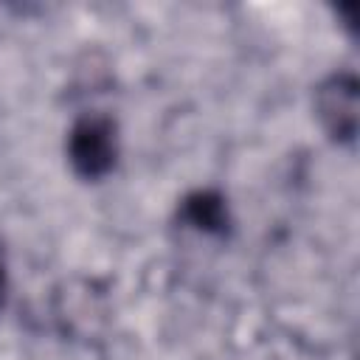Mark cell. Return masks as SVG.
<instances>
[{"label": "cell", "instance_id": "6da1fadb", "mask_svg": "<svg viewBox=\"0 0 360 360\" xmlns=\"http://www.w3.org/2000/svg\"><path fill=\"white\" fill-rule=\"evenodd\" d=\"M68 163L84 180H101L118 160V127L110 115L87 112L68 132Z\"/></svg>", "mask_w": 360, "mask_h": 360}, {"label": "cell", "instance_id": "7a4b0ae2", "mask_svg": "<svg viewBox=\"0 0 360 360\" xmlns=\"http://www.w3.org/2000/svg\"><path fill=\"white\" fill-rule=\"evenodd\" d=\"M315 112L326 135L338 143H352L357 135V79L349 70L332 73L315 90Z\"/></svg>", "mask_w": 360, "mask_h": 360}, {"label": "cell", "instance_id": "3957f363", "mask_svg": "<svg viewBox=\"0 0 360 360\" xmlns=\"http://www.w3.org/2000/svg\"><path fill=\"white\" fill-rule=\"evenodd\" d=\"M177 214H180V222L186 228L205 233V236H222L231 225L228 202L214 188H197V191L186 194Z\"/></svg>", "mask_w": 360, "mask_h": 360}, {"label": "cell", "instance_id": "277c9868", "mask_svg": "<svg viewBox=\"0 0 360 360\" xmlns=\"http://www.w3.org/2000/svg\"><path fill=\"white\" fill-rule=\"evenodd\" d=\"M6 295H8V264H6V250L0 245V309L6 304Z\"/></svg>", "mask_w": 360, "mask_h": 360}]
</instances>
